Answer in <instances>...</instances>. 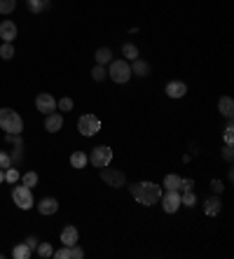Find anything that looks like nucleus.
<instances>
[{"label":"nucleus","instance_id":"35","mask_svg":"<svg viewBox=\"0 0 234 259\" xmlns=\"http://www.w3.org/2000/svg\"><path fill=\"white\" fill-rule=\"evenodd\" d=\"M222 159H225V161H232V159H234L232 145H225V147H222Z\"/></svg>","mask_w":234,"mask_h":259},{"label":"nucleus","instance_id":"38","mask_svg":"<svg viewBox=\"0 0 234 259\" xmlns=\"http://www.w3.org/2000/svg\"><path fill=\"white\" fill-rule=\"evenodd\" d=\"M211 189H213L216 194H222V189H225V187H222L220 180H211Z\"/></svg>","mask_w":234,"mask_h":259},{"label":"nucleus","instance_id":"27","mask_svg":"<svg viewBox=\"0 0 234 259\" xmlns=\"http://www.w3.org/2000/svg\"><path fill=\"white\" fill-rule=\"evenodd\" d=\"M92 77H94V82H103L105 77H108V70H105V66H94V70H92Z\"/></svg>","mask_w":234,"mask_h":259},{"label":"nucleus","instance_id":"20","mask_svg":"<svg viewBox=\"0 0 234 259\" xmlns=\"http://www.w3.org/2000/svg\"><path fill=\"white\" fill-rule=\"evenodd\" d=\"M31 254H33V250L26 245V243H19V245H14V250H12L14 259H31Z\"/></svg>","mask_w":234,"mask_h":259},{"label":"nucleus","instance_id":"34","mask_svg":"<svg viewBox=\"0 0 234 259\" xmlns=\"http://www.w3.org/2000/svg\"><path fill=\"white\" fill-rule=\"evenodd\" d=\"M52 257H56V259H70V247L63 245L61 250H54V254H52Z\"/></svg>","mask_w":234,"mask_h":259},{"label":"nucleus","instance_id":"2","mask_svg":"<svg viewBox=\"0 0 234 259\" xmlns=\"http://www.w3.org/2000/svg\"><path fill=\"white\" fill-rule=\"evenodd\" d=\"M0 128L7 133H21L24 131V119L12 108H0Z\"/></svg>","mask_w":234,"mask_h":259},{"label":"nucleus","instance_id":"36","mask_svg":"<svg viewBox=\"0 0 234 259\" xmlns=\"http://www.w3.org/2000/svg\"><path fill=\"white\" fill-rule=\"evenodd\" d=\"M234 126H232V119H229V124H227V128H225V143L227 145H232V140H234Z\"/></svg>","mask_w":234,"mask_h":259},{"label":"nucleus","instance_id":"37","mask_svg":"<svg viewBox=\"0 0 234 259\" xmlns=\"http://www.w3.org/2000/svg\"><path fill=\"white\" fill-rule=\"evenodd\" d=\"M180 189H183V192H192V189H194V180H190V178H187V180H180Z\"/></svg>","mask_w":234,"mask_h":259},{"label":"nucleus","instance_id":"4","mask_svg":"<svg viewBox=\"0 0 234 259\" xmlns=\"http://www.w3.org/2000/svg\"><path fill=\"white\" fill-rule=\"evenodd\" d=\"M12 201H14V205H17V208H21V210H31V208H33V192H31V187H26V185H14Z\"/></svg>","mask_w":234,"mask_h":259},{"label":"nucleus","instance_id":"18","mask_svg":"<svg viewBox=\"0 0 234 259\" xmlns=\"http://www.w3.org/2000/svg\"><path fill=\"white\" fill-rule=\"evenodd\" d=\"M94 59H96V63H99V66H108V63L112 61V49H110V47H101V49H96Z\"/></svg>","mask_w":234,"mask_h":259},{"label":"nucleus","instance_id":"15","mask_svg":"<svg viewBox=\"0 0 234 259\" xmlns=\"http://www.w3.org/2000/svg\"><path fill=\"white\" fill-rule=\"evenodd\" d=\"M77 238H80V234H77V229H75V227L66 224V227L61 229V243H63L66 247L75 245V243H77Z\"/></svg>","mask_w":234,"mask_h":259},{"label":"nucleus","instance_id":"24","mask_svg":"<svg viewBox=\"0 0 234 259\" xmlns=\"http://www.w3.org/2000/svg\"><path fill=\"white\" fill-rule=\"evenodd\" d=\"M50 7V0H28V10H31L33 14H40L43 10H47Z\"/></svg>","mask_w":234,"mask_h":259},{"label":"nucleus","instance_id":"29","mask_svg":"<svg viewBox=\"0 0 234 259\" xmlns=\"http://www.w3.org/2000/svg\"><path fill=\"white\" fill-rule=\"evenodd\" d=\"M14 7H17V0H0V14L14 12Z\"/></svg>","mask_w":234,"mask_h":259},{"label":"nucleus","instance_id":"5","mask_svg":"<svg viewBox=\"0 0 234 259\" xmlns=\"http://www.w3.org/2000/svg\"><path fill=\"white\" fill-rule=\"evenodd\" d=\"M77 131L85 136V138H92L101 131V119L96 115H82L77 119Z\"/></svg>","mask_w":234,"mask_h":259},{"label":"nucleus","instance_id":"12","mask_svg":"<svg viewBox=\"0 0 234 259\" xmlns=\"http://www.w3.org/2000/svg\"><path fill=\"white\" fill-rule=\"evenodd\" d=\"M220 210H222V201H220V196H209V199L204 201V212L209 217H216V215H220Z\"/></svg>","mask_w":234,"mask_h":259},{"label":"nucleus","instance_id":"13","mask_svg":"<svg viewBox=\"0 0 234 259\" xmlns=\"http://www.w3.org/2000/svg\"><path fill=\"white\" fill-rule=\"evenodd\" d=\"M63 126V117L59 112H50V115H45V128L50 133H59Z\"/></svg>","mask_w":234,"mask_h":259},{"label":"nucleus","instance_id":"22","mask_svg":"<svg viewBox=\"0 0 234 259\" xmlns=\"http://www.w3.org/2000/svg\"><path fill=\"white\" fill-rule=\"evenodd\" d=\"M122 54H124V59L127 61H134V59H138V47H136L134 42H124Z\"/></svg>","mask_w":234,"mask_h":259},{"label":"nucleus","instance_id":"14","mask_svg":"<svg viewBox=\"0 0 234 259\" xmlns=\"http://www.w3.org/2000/svg\"><path fill=\"white\" fill-rule=\"evenodd\" d=\"M56 210H59V201L56 199H50V196H47V199L37 201V212H40V215H54Z\"/></svg>","mask_w":234,"mask_h":259},{"label":"nucleus","instance_id":"8","mask_svg":"<svg viewBox=\"0 0 234 259\" xmlns=\"http://www.w3.org/2000/svg\"><path fill=\"white\" fill-rule=\"evenodd\" d=\"M160 201H162V208H164V212H176L180 208V192L178 189H167V194L164 196H160Z\"/></svg>","mask_w":234,"mask_h":259},{"label":"nucleus","instance_id":"23","mask_svg":"<svg viewBox=\"0 0 234 259\" xmlns=\"http://www.w3.org/2000/svg\"><path fill=\"white\" fill-rule=\"evenodd\" d=\"M35 252H37V257L47 259V257H52V254H54V247H52V243H37Z\"/></svg>","mask_w":234,"mask_h":259},{"label":"nucleus","instance_id":"1","mask_svg":"<svg viewBox=\"0 0 234 259\" xmlns=\"http://www.w3.org/2000/svg\"><path fill=\"white\" fill-rule=\"evenodd\" d=\"M129 192L141 205H154L162 196V187L157 182H134L129 185Z\"/></svg>","mask_w":234,"mask_h":259},{"label":"nucleus","instance_id":"32","mask_svg":"<svg viewBox=\"0 0 234 259\" xmlns=\"http://www.w3.org/2000/svg\"><path fill=\"white\" fill-rule=\"evenodd\" d=\"M10 166H12V154H7V152L0 150V168L5 170V168H10Z\"/></svg>","mask_w":234,"mask_h":259},{"label":"nucleus","instance_id":"19","mask_svg":"<svg viewBox=\"0 0 234 259\" xmlns=\"http://www.w3.org/2000/svg\"><path fill=\"white\" fill-rule=\"evenodd\" d=\"M87 163H89V157H87L85 152L77 150V152H73V154H70V166H73V168L80 170V168H85Z\"/></svg>","mask_w":234,"mask_h":259},{"label":"nucleus","instance_id":"17","mask_svg":"<svg viewBox=\"0 0 234 259\" xmlns=\"http://www.w3.org/2000/svg\"><path fill=\"white\" fill-rule=\"evenodd\" d=\"M131 75H138V77H148L150 75V63L141 59H134V66H131Z\"/></svg>","mask_w":234,"mask_h":259},{"label":"nucleus","instance_id":"40","mask_svg":"<svg viewBox=\"0 0 234 259\" xmlns=\"http://www.w3.org/2000/svg\"><path fill=\"white\" fill-rule=\"evenodd\" d=\"M3 180H5V170L0 168V182H3Z\"/></svg>","mask_w":234,"mask_h":259},{"label":"nucleus","instance_id":"3","mask_svg":"<svg viewBox=\"0 0 234 259\" xmlns=\"http://www.w3.org/2000/svg\"><path fill=\"white\" fill-rule=\"evenodd\" d=\"M108 77L117 84H127L131 79V66L127 59H115L110 61V68H108Z\"/></svg>","mask_w":234,"mask_h":259},{"label":"nucleus","instance_id":"7","mask_svg":"<svg viewBox=\"0 0 234 259\" xmlns=\"http://www.w3.org/2000/svg\"><path fill=\"white\" fill-rule=\"evenodd\" d=\"M101 180L108 182V187L120 189V187L127 185V175H124L122 170H117V168H108V166H103V168H101Z\"/></svg>","mask_w":234,"mask_h":259},{"label":"nucleus","instance_id":"31","mask_svg":"<svg viewBox=\"0 0 234 259\" xmlns=\"http://www.w3.org/2000/svg\"><path fill=\"white\" fill-rule=\"evenodd\" d=\"M73 105H75V103H73V98H61V101H56V108H59V110H63V112H68V110H73Z\"/></svg>","mask_w":234,"mask_h":259},{"label":"nucleus","instance_id":"10","mask_svg":"<svg viewBox=\"0 0 234 259\" xmlns=\"http://www.w3.org/2000/svg\"><path fill=\"white\" fill-rule=\"evenodd\" d=\"M17 33H19L17 24H14V21H10V19L0 24V37H3V42H14Z\"/></svg>","mask_w":234,"mask_h":259},{"label":"nucleus","instance_id":"11","mask_svg":"<svg viewBox=\"0 0 234 259\" xmlns=\"http://www.w3.org/2000/svg\"><path fill=\"white\" fill-rule=\"evenodd\" d=\"M164 94H167L169 98H183L185 94H187V84H185V82H178V79H173V82L167 84Z\"/></svg>","mask_w":234,"mask_h":259},{"label":"nucleus","instance_id":"28","mask_svg":"<svg viewBox=\"0 0 234 259\" xmlns=\"http://www.w3.org/2000/svg\"><path fill=\"white\" fill-rule=\"evenodd\" d=\"M19 178H21V173H19L17 168H12V166H10V168H5V180L10 182V185H17Z\"/></svg>","mask_w":234,"mask_h":259},{"label":"nucleus","instance_id":"30","mask_svg":"<svg viewBox=\"0 0 234 259\" xmlns=\"http://www.w3.org/2000/svg\"><path fill=\"white\" fill-rule=\"evenodd\" d=\"M180 203L187 205V208H192V205L197 203V196H194V192H183V196H180Z\"/></svg>","mask_w":234,"mask_h":259},{"label":"nucleus","instance_id":"33","mask_svg":"<svg viewBox=\"0 0 234 259\" xmlns=\"http://www.w3.org/2000/svg\"><path fill=\"white\" fill-rule=\"evenodd\" d=\"M82 257H85V250H82L77 243H75V245H70V259H82Z\"/></svg>","mask_w":234,"mask_h":259},{"label":"nucleus","instance_id":"21","mask_svg":"<svg viewBox=\"0 0 234 259\" xmlns=\"http://www.w3.org/2000/svg\"><path fill=\"white\" fill-rule=\"evenodd\" d=\"M180 180H183L180 175L169 173L167 178H164V187H167V189H178V192H180Z\"/></svg>","mask_w":234,"mask_h":259},{"label":"nucleus","instance_id":"6","mask_svg":"<svg viewBox=\"0 0 234 259\" xmlns=\"http://www.w3.org/2000/svg\"><path fill=\"white\" fill-rule=\"evenodd\" d=\"M112 161V150L108 145H99V147H94L92 154H89V163L96 166V168H103V166H110Z\"/></svg>","mask_w":234,"mask_h":259},{"label":"nucleus","instance_id":"16","mask_svg":"<svg viewBox=\"0 0 234 259\" xmlns=\"http://www.w3.org/2000/svg\"><path fill=\"white\" fill-rule=\"evenodd\" d=\"M218 112H220L222 117L232 119V115H234V101H232V96H222L220 101H218Z\"/></svg>","mask_w":234,"mask_h":259},{"label":"nucleus","instance_id":"39","mask_svg":"<svg viewBox=\"0 0 234 259\" xmlns=\"http://www.w3.org/2000/svg\"><path fill=\"white\" fill-rule=\"evenodd\" d=\"M26 245L31 247V250H35V245H37V238H35V236H28V238H26Z\"/></svg>","mask_w":234,"mask_h":259},{"label":"nucleus","instance_id":"25","mask_svg":"<svg viewBox=\"0 0 234 259\" xmlns=\"http://www.w3.org/2000/svg\"><path fill=\"white\" fill-rule=\"evenodd\" d=\"M0 59H14V42H3L0 45Z\"/></svg>","mask_w":234,"mask_h":259},{"label":"nucleus","instance_id":"9","mask_svg":"<svg viewBox=\"0 0 234 259\" xmlns=\"http://www.w3.org/2000/svg\"><path fill=\"white\" fill-rule=\"evenodd\" d=\"M35 108H37V112L50 115V112H54V110H56V98L52 96V94H37Z\"/></svg>","mask_w":234,"mask_h":259},{"label":"nucleus","instance_id":"26","mask_svg":"<svg viewBox=\"0 0 234 259\" xmlns=\"http://www.w3.org/2000/svg\"><path fill=\"white\" fill-rule=\"evenodd\" d=\"M21 185H26V187H35L37 185V173L35 170H28V173L21 175Z\"/></svg>","mask_w":234,"mask_h":259}]
</instances>
